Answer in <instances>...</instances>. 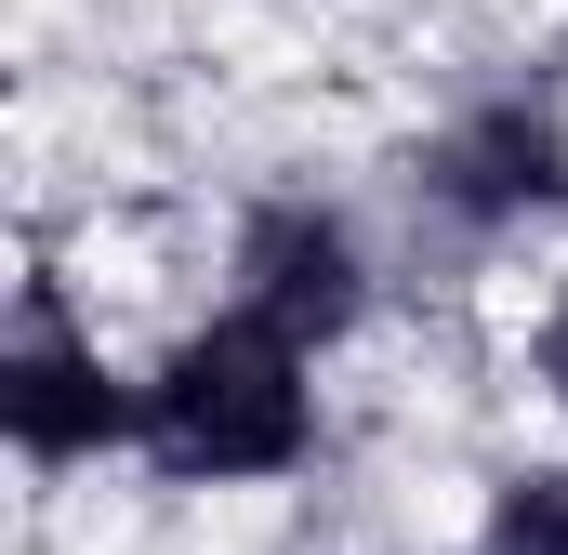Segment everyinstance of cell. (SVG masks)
Returning <instances> with one entry per match:
<instances>
[{
	"label": "cell",
	"instance_id": "6da1fadb",
	"mask_svg": "<svg viewBox=\"0 0 568 555\" xmlns=\"http://www.w3.org/2000/svg\"><path fill=\"white\" fill-rule=\"evenodd\" d=\"M317 450V357L278 344L265 317L212 304L159 371H145V476L172 490H265V476H304Z\"/></svg>",
	"mask_w": 568,
	"mask_h": 555
},
{
	"label": "cell",
	"instance_id": "7a4b0ae2",
	"mask_svg": "<svg viewBox=\"0 0 568 555\" xmlns=\"http://www.w3.org/2000/svg\"><path fill=\"white\" fill-rule=\"evenodd\" d=\"M0 436L27 476H80L106 450H145V371H120L53 278H27L13 331H0Z\"/></svg>",
	"mask_w": 568,
	"mask_h": 555
},
{
	"label": "cell",
	"instance_id": "3957f363",
	"mask_svg": "<svg viewBox=\"0 0 568 555\" xmlns=\"http://www.w3.org/2000/svg\"><path fill=\"white\" fill-rule=\"evenodd\" d=\"M410 199H424L449 239H529V225H568V107L503 80L476 107H449L424 145H410Z\"/></svg>",
	"mask_w": 568,
	"mask_h": 555
},
{
	"label": "cell",
	"instance_id": "277c9868",
	"mask_svg": "<svg viewBox=\"0 0 568 555\" xmlns=\"http://www.w3.org/2000/svg\"><path fill=\"white\" fill-rule=\"evenodd\" d=\"M371 239H357V212L344 199H317V185H278V199H252L239 212V239H225V304L239 317H265L278 344L304 357H331L357 317H371Z\"/></svg>",
	"mask_w": 568,
	"mask_h": 555
},
{
	"label": "cell",
	"instance_id": "5b68a950",
	"mask_svg": "<svg viewBox=\"0 0 568 555\" xmlns=\"http://www.w3.org/2000/svg\"><path fill=\"white\" fill-rule=\"evenodd\" d=\"M476 555H568V463H516V476H489Z\"/></svg>",
	"mask_w": 568,
	"mask_h": 555
},
{
	"label": "cell",
	"instance_id": "8992f818",
	"mask_svg": "<svg viewBox=\"0 0 568 555\" xmlns=\"http://www.w3.org/2000/svg\"><path fill=\"white\" fill-rule=\"evenodd\" d=\"M529 371H542V397H556V411H568V304H556V317H542V331H529Z\"/></svg>",
	"mask_w": 568,
	"mask_h": 555
}]
</instances>
